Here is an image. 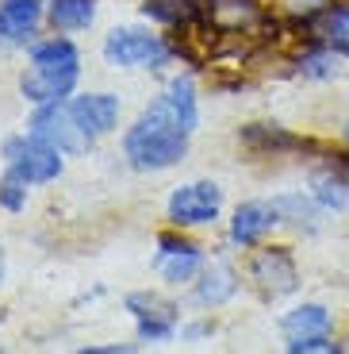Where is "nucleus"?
Returning <instances> with one entry per match:
<instances>
[{
  "label": "nucleus",
  "mask_w": 349,
  "mask_h": 354,
  "mask_svg": "<svg viewBox=\"0 0 349 354\" xmlns=\"http://www.w3.org/2000/svg\"><path fill=\"white\" fill-rule=\"evenodd\" d=\"M200 124L192 77H173L169 88L123 135V154L134 169H169L184 158L188 139Z\"/></svg>",
  "instance_id": "obj_1"
},
{
  "label": "nucleus",
  "mask_w": 349,
  "mask_h": 354,
  "mask_svg": "<svg viewBox=\"0 0 349 354\" xmlns=\"http://www.w3.org/2000/svg\"><path fill=\"white\" fill-rule=\"evenodd\" d=\"M81 77V54L70 39H46L31 50V70L19 77V88L31 104L70 97Z\"/></svg>",
  "instance_id": "obj_2"
},
{
  "label": "nucleus",
  "mask_w": 349,
  "mask_h": 354,
  "mask_svg": "<svg viewBox=\"0 0 349 354\" xmlns=\"http://www.w3.org/2000/svg\"><path fill=\"white\" fill-rule=\"evenodd\" d=\"M104 58L119 70H157L169 58V43L139 27H115L104 39Z\"/></svg>",
  "instance_id": "obj_3"
},
{
  "label": "nucleus",
  "mask_w": 349,
  "mask_h": 354,
  "mask_svg": "<svg viewBox=\"0 0 349 354\" xmlns=\"http://www.w3.org/2000/svg\"><path fill=\"white\" fill-rule=\"evenodd\" d=\"M4 154H8V169L16 177H23L27 185H46L61 174V151L54 142L39 139L35 131L27 139H8Z\"/></svg>",
  "instance_id": "obj_4"
},
{
  "label": "nucleus",
  "mask_w": 349,
  "mask_h": 354,
  "mask_svg": "<svg viewBox=\"0 0 349 354\" xmlns=\"http://www.w3.org/2000/svg\"><path fill=\"white\" fill-rule=\"evenodd\" d=\"M250 285L261 297H288V292H296L299 285V266L296 258H292L288 247H261L257 254L250 258Z\"/></svg>",
  "instance_id": "obj_5"
},
{
  "label": "nucleus",
  "mask_w": 349,
  "mask_h": 354,
  "mask_svg": "<svg viewBox=\"0 0 349 354\" xmlns=\"http://www.w3.org/2000/svg\"><path fill=\"white\" fill-rule=\"evenodd\" d=\"M31 131H35L39 139L54 142L61 154H85L88 147H92V135H88L85 127L77 124L73 108L58 104V100H50V104H39L35 120H31Z\"/></svg>",
  "instance_id": "obj_6"
},
{
  "label": "nucleus",
  "mask_w": 349,
  "mask_h": 354,
  "mask_svg": "<svg viewBox=\"0 0 349 354\" xmlns=\"http://www.w3.org/2000/svg\"><path fill=\"white\" fill-rule=\"evenodd\" d=\"M219 208H223V189L215 181H192V185L173 189L169 196V220L177 227H203V223L219 220Z\"/></svg>",
  "instance_id": "obj_7"
},
{
  "label": "nucleus",
  "mask_w": 349,
  "mask_h": 354,
  "mask_svg": "<svg viewBox=\"0 0 349 354\" xmlns=\"http://www.w3.org/2000/svg\"><path fill=\"white\" fill-rule=\"evenodd\" d=\"M200 24L215 35H246L261 24L257 0H200Z\"/></svg>",
  "instance_id": "obj_8"
},
{
  "label": "nucleus",
  "mask_w": 349,
  "mask_h": 354,
  "mask_svg": "<svg viewBox=\"0 0 349 354\" xmlns=\"http://www.w3.org/2000/svg\"><path fill=\"white\" fill-rule=\"evenodd\" d=\"M154 270L166 277L169 285L192 281V277H200V270H203V254H200L196 243L181 239V235H161V239H157Z\"/></svg>",
  "instance_id": "obj_9"
},
{
  "label": "nucleus",
  "mask_w": 349,
  "mask_h": 354,
  "mask_svg": "<svg viewBox=\"0 0 349 354\" xmlns=\"http://www.w3.org/2000/svg\"><path fill=\"white\" fill-rule=\"evenodd\" d=\"M70 108L92 139L115 131V124H119V97H112V93H88V97H77Z\"/></svg>",
  "instance_id": "obj_10"
},
{
  "label": "nucleus",
  "mask_w": 349,
  "mask_h": 354,
  "mask_svg": "<svg viewBox=\"0 0 349 354\" xmlns=\"http://www.w3.org/2000/svg\"><path fill=\"white\" fill-rule=\"evenodd\" d=\"M127 308L139 316V335L142 339H169L177 328V316H173V304L169 301H157V297H146V292H139V297H131L127 301Z\"/></svg>",
  "instance_id": "obj_11"
},
{
  "label": "nucleus",
  "mask_w": 349,
  "mask_h": 354,
  "mask_svg": "<svg viewBox=\"0 0 349 354\" xmlns=\"http://www.w3.org/2000/svg\"><path fill=\"white\" fill-rule=\"evenodd\" d=\"M272 223H280L272 204H238L235 220H230V239H235L238 247H257V243L269 235Z\"/></svg>",
  "instance_id": "obj_12"
},
{
  "label": "nucleus",
  "mask_w": 349,
  "mask_h": 354,
  "mask_svg": "<svg viewBox=\"0 0 349 354\" xmlns=\"http://www.w3.org/2000/svg\"><path fill=\"white\" fill-rule=\"evenodd\" d=\"M142 16L169 31H192L200 24V0H142Z\"/></svg>",
  "instance_id": "obj_13"
},
{
  "label": "nucleus",
  "mask_w": 349,
  "mask_h": 354,
  "mask_svg": "<svg viewBox=\"0 0 349 354\" xmlns=\"http://www.w3.org/2000/svg\"><path fill=\"white\" fill-rule=\"evenodd\" d=\"M43 19V0H0V39H27Z\"/></svg>",
  "instance_id": "obj_14"
},
{
  "label": "nucleus",
  "mask_w": 349,
  "mask_h": 354,
  "mask_svg": "<svg viewBox=\"0 0 349 354\" xmlns=\"http://www.w3.org/2000/svg\"><path fill=\"white\" fill-rule=\"evenodd\" d=\"M235 292H238V274L227 262H211L200 270V281H196V301L200 304L219 308V304H227Z\"/></svg>",
  "instance_id": "obj_15"
},
{
  "label": "nucleus",
  "mask_w": 349,
  "mask_h": 354,
  "mask_svg": "<svg viewBox=\"0 0 349 354\" xmlns=\"http://www.w3.org/2000/svg\"><path fill=\"white\" fill-rule=\"evenodd\" d=\"M311 27L319 43H326L338 54H349V4H330L326 12H319L311 19Z\"/></svg>",
  "instance_id": "obj_16"
},
{
  "label": "nucleus",
  "mask_w": 349,
  "mask_h": 354,
  "mask_svg": "<svg viewBox=\"0 0 349 354\" xmlns=\"http://www.w3.org/2000/svg\"><path fill=\"white\" fill-rule=\"evenodd\" d=\"M334 316L323 308V304H299L284 316V335L299 339V335H330Z\"/></svg>",
  "instance_id": "obj_17"
},
{
  "label": "nucleus",
  "mask_w": 349,
  "mask_h": 354,
  "mask_svg": "<svg viewBox=\"0 0 349 354\" xmlns=\"http://www.w3.org/2000/svg\"><path fill=\"white\" fill-rule=\"evenodd\" d=\"M97 19V4L92 0H50V24L58 31H81Z\"/></svg>",
  "instance_id": "obj_18"
},
{
  "label": "nucleus",
  "mask_w": 349,
  "mask_h": 354,
  "mask_svg": "<svg viewBox=\"0 0 349 354\" xmlns=\"http://www.w3.org/2000/svg\"><path fill=\"white\" fill-rule=\"evenodd\" d=\"M311 196L323 208H349V177L334 174V169H323V174L311 177Z\"/></svg>",
  "instance_id": "obj_19"
},
{
  "label": "nucleus",
  "mask_w": 349,
  "mask_h": 354,
  "mask_svg": "<svg viewBox=\"0 0 349 354\" xmlns=\"http://www.w3.org/2000/svg\"><path fill=\"white\" fill-rule=\"evenodd\" d=\"M296 66H299V73H303V77L326 81V77H334V73H338V50H330L326 43H319V46H311V50H307Z\"/></svg>",
  "instance_id": "obj_20"
},
{
  "label": "nucleus",
  "mask_w": 349,
  "mask_h": 354,
  "mask_svg": "<svg viewBox=\"0 0 349 354\" xmlns=\"http://www.w3.org/2000/svg\"><path fill=\"white\" fill-rule=\"evenodd\" d=\"M0 204H4L8 212H19V208L27 204V181L16 177L12 169L4 174V181H0Z\"/></svg>",
  "instance_id": "obj_21"
},
{
  "label": "nucleus",
  "mask_w": 349,
  "mask_h": 354,
  "mask_svg": "<svg viewBox=\"0 0 349 354\" xmlns=\"http://www.w3.org/2000/svg\"><path fill=\"white\" fill-rule=\"evenodd\" d=\"M288 351L292 354H315V351H323V354H334V351H341L338 343H334L330 335H299V339H288Z\"/></svg>",
  "instance_id": "obj_22"
},
{
  "label": "nucleus",
  "mask_w": 349,
  "mask_h": 354,
  "mask_svg": "<svg viewBox=\"0 0 349 354\" xmlns=\"http://www.w3.org/2000/svg\"><path fill=\"white\" fill-rule=\"evenodd\" d=\"M334 0H288V16H296V19H303V24H311L319 12H326Z\"/></svg>",
  "instance_id": "obj_23"
},
{
  "label": "nucleus",
  "mask_w": 349,
  "mask_h": 354,
  "mask_svg": "<svg viewBox=\"0 0 349 354\" xmlns=\"http://www.w3.org/2000/svg\"><path fill=\"white\" fill-rule=\"evenodd\" d=\"M0 281H4V247H0Z\"/></svg>",
  "instance_id": "obj_24"
},
{
  "label": "nucleus",
  "mask_w": 349,
  "mask_h": 354,
  "mask_svg": "<svg viewBox=\"0 0 349 354\" xmlns=\"http://www.w3.org/2000/svg\"><path fill=\"white\" fill-rule=\"evenodd\" d=\"M346 139H349V124H346Z\"/></svg>",
  "instance_id": "obj_25"
}]
</instances>
